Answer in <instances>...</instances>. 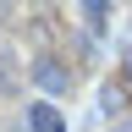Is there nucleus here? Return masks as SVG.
<instances>
[{
    "label": "nucleus",
    "mask_w": 132,
    "mask_h": 132,
    "mask_svg": "<svg viewBox=\"0 0 132 132\" xmlns=\"http://www.w3.org/2000/svg\"><path fill=\"white\" fill-rule=\"evenodd\" d=\"M28 127L33 132H66V121H61L55 105H28Z\"/></svg>",
    "instance_id": "nucleus-2"
},
{
    "label": "nucleus",
    "mask_w": 132,
    "mask_h": 132,
    "mask_svg": "<svg viewBox=\"0 0 132 132\" xmlns=\"http://www.w3.org/2000/svg\"><path fill=\"white\" fill-rule=\"evenodd\" d=\"M121 77L132 82V50H127V55H121Z\"/></svg>",
    "instance_id": "nucleus-4"
},
{
    "label": "nucleus",
    "mask_w": 132,
    "mask_h": 132,
    "mask_svg": "<svg viewBox=\"0 0 132 132\" xmlns=\"http://www.w3.org/2000/svg\"><path fill=\"white\" fill-rule=\"evenodd\" d=\"M28 77L39 82V88H50V94H61V88H72V72L55 61V55H39V61H28Z\"/></svg>",
    "instance_id": "nucleus-1"
},
{
    "label": "nucleus",
    "mask_w": 132,
    "mask_h": 132,
    "mask_svg": "<svg viewBox=\"0 0 132 132\" xmlns=\"http://www.w3.org/2000/svg\"><path fill=\"white\" fill-rule=\"evenodd\" d=\"M16 88H22V77H16V55L0 44V94H16Z\"/></svg>",
    "instance_id": "nucleus-3"
}]
</instances>
